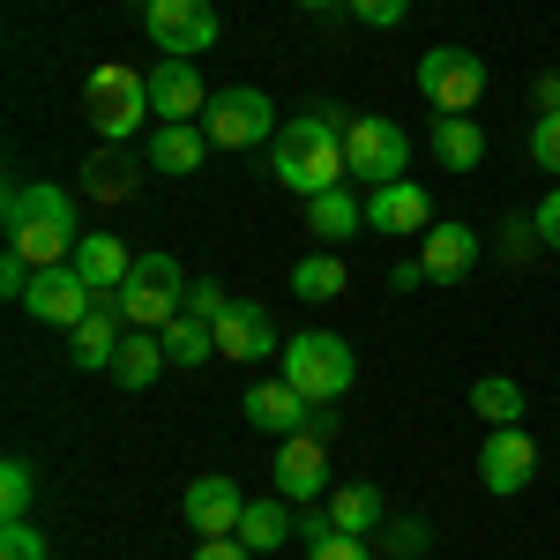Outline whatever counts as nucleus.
I'll list each match as a JSON object with an SVG mask.
<instances>
[{
	"instance_id": "1",
	"label": "nucleus",
	"mask_w": 560,
	"mask_h": 560,
	"mask_svg": "<svg viewBox=\"0 0 560 560\" xmlns=\"http://www.w3.org/2000/svg\"><path fill=\"white\" fill-rule=\"evenodd\" d=\"M269 173L284 179L300 202L345 187L351 165H345V120H337V105H306L300 120H284L277 142H269Z\"/></svg>"
},
{
	"instance_id": "2",
	"label": "nucleus",
	"mask_w": 560,
	"mask_h": 560,
	"mask_svg": "<svg viewBox=\"0 0 560 560\" xmlns=\"http://www.w3.org/2000/svg\"><path fill=\"white\" fill-rule=\"evenodd\" d=\"M0 232H8V247L31 261V269H52V261L75 255V240H83V224H75V195L52 187V179H8Z\"/></svg>"
},
{
	"instance_id": "3",
	"label": "nucleus",
	"mask_w": 560,
	"mask_h": 560,
	"mask_svg": "<svg viewBox=\"0 0 560 560\" xmlns=\"http://www.w3.org/2000/svg\"><path fill=\"white\" fill-rule=\"evenodd\" d=\"M351 374H359V359H351V345H345V337H329V329L284 337V382L300 388L306 404H345Z\"/></svg>"
},
{
	"instance_id": "4",
	"label": "nucleus",
	"mask_w": 560,
	"mask_h": 560,
	"mask_svg": "<svg viewBox=\"0 0 560 560\" xmlns=\"http://www.w3.org/2000/svg\"><path fill=\"white\" fill-rule=\"evenodd\" d=\"M113 300L128 314V329H165V322H179V306H187V277H179L173 255H135L128 284Z\"/></svg>"
},
{
	"instance_id": "5",
	"label": "nucleus",
	"mask_w": 560,
	"mask_h": 560,
	"mask_svg": "<svg viewBox=\"0 0 560 560\" xmlns=\"http://www.w3.org/2000/svg\"><path fill=\"white\" fill-rule=\"evenodd\" d=\"M83 105H90V128L105 142H128L142 120H150V75H135L120 60H105L97 75L83 83Z\"/></svg>"
},
{
	"instance_id": "6",
	"label": "nucleus",
	"mask_w": 560,
	"mask_h": 560,
	"mask_svg": "<svg viewBox=\"0 0 560 560\" xmlns=\"http://www.w3.org/2000/svg\"><path fill=\"white\" fill-rule=\"evenodd\" d=\"M202 135H210L217 150H255V142H277V105H269V90H255V83L210 90Z\"/></svg>"
},
{
	"instance_id": "7",
	"label": "nucleus",
	"mask_w": 560,
	"mask_h": 560,
	"mask_svg": "<svg viewBox=\"0 0 560 560\" xmlns=\"http://www.w3.org/2000/svg\"><path fill=\"white\" fill-rule=\"evenodd\" d=\"M142 31L150 45L165 52V60H195V52H210L217 45V8L210 0H142Z\"/></svg>"
},
{
	"instance_id": "8",
	"label": "nucleus",
	"mask_w": 560,
	"mask_h": 560,
	"mask_svg": "<svg viewBox=\"0 0 560 560\" xmlns=\"http://www.w3.org/2000/svg\"><path fill=\"white\" fill-rule=\"evenodd\" d=\"M419 97H427L433 113H471L478 97H486V60L464 52V45L419 52Z\"/></svg>"
},
{
	"instance_id": "9",
	"label": "nucleus",
	"mask_w": 560,
	"mask_h": 560,
	"mask_svg": "<svg viewBox=\"0 0 560 560\" xmlns=\"http://www.w3.org/2000/svg\"><path fill=\"white\" fill-rule=\"evenodd\" d=\"M345 165H351V179L388 187V179H404V165H411V135L396 128V120H382V113H366V120L345 128Z\"/></svg>"
},
{
	"instance_id": "10",
	"label": "nucleus",
	"mask_w": 560,
	"mask_h": 560,
	"mask_svg": "<svg viewBox=\"0 0 560 560\" xmlns=\"http://www.w3.org/2000/svg\"><path fill=\"white\" fill-rule=\"evenodd\" d=\"M90 306H97V292L83 284V269H75V261L38 269V277H31V292H23V314H31V322H45V329H75Z\"/></svg>"
},
{
	"instance_id": "11",
	"label": "nucleus",
	"mask_w": 560,
	"mask_h": 560,
	"mask_svg": "<svg viewBox=\"0 0 560 560\" xmlns=\"http://www.w3.org/2000/svg\"><path fill=\"white\" fill-rule=\"evenodd\" d=\"M269 478H277V493H284L292 509L322 501V493H329V441H314V433L277 441V464H269Z\"/></svg>"
},
{
	"instance_id": "12",
	"label": "nucleus",
	"mask_w": 560,
	"mask_h": 560,
	"mask_svg": "<svg viewBox=\"0 0 560 560\" xmlns=\"http://www.w3.org/2000/svg\"><path fill=\"white\" fill-rule=\"evenodd\" d=\"M478 478H486V493H523V486L538 478V448H530V433H523V427H493V433H486V448H478Z\"/></svg>"
},
{
	"instance_id": "13",
	"label": "nucleus",
	"mask_w": 560,
	"mask_h": 560,
	"mask_svg": "<svg viewBox=\"0 0 560 560\" xmlns=\"http://www.w3.org/2000/svg\"><path fill=\"white\" fill-rule=\"evenodd\" d=\"M187 523H195V538H240V516H247V493L232 486L224 471H210V478H195L187 486Z\"/></svg>"
},
{
	"instance_id": "14",
	"label": "nucleus",
	"mask_w": 560,
	"mask_h": 560,
	"mask_svg": "<svg viewBox=\"0 0 560 560\" xmlns=\"http://www.w3.org/2000/svg\"><path fill=\"white\" fill-rule=\"evenodd\" d=\"M68 337H75L68 359H75L83 374H113V359H120V345H128V314H120V300H97Z\"/></svg>"
},
{
	"instance_id": "15",
	"label": "nucleus",
	"mask_w": 560,
	"mask_h": 560,
	"mask_svg": "<svg viewBox=\"0 0 560 560\" xmlns=\"http://www.w3.org/2000/svg\"><path fill=\"white\" fill-rule=\"evenodd\" d=\"M366 232H396V240H411V232H433V195L419 179H388L366 195Z\"/></svg>"
},
{
	"instance_id": "16",
	"label": "nucleus",
	"mask_w": 560,
	"mask_h": 560,
	"mask_svg": "<svg viewBox=\"0 0 560 560\" xmlns=\"http://www.w3.org/2000/svg\"><path fill=\"white\" fill-rule=\"evenodd\" d=\"M210 329H217V351L240 359V366H247V359H269V351H284L277 322H269V306H255V300H232Z\"/></svg>"
},
{
	"instance_id": "17",
	"label": "nucleus",
	"mask_w": 560,
	"mask_h": 560,
	"mask_svg": "<svg viewBox=\"0 0 560 560\" xmlns=\"http://www.w3.org/2000/svg\"><path fill=\"white\" fill-rule=\"evenodd\" d=\"M240 411H247V427L269 433V441H292V433H306V419H314V404H306L292 382H255L240 396Z\"/></svg>"
},
{
	"instance_id": "18",
	"label": "nucleus",
	"mask_w": 560,
	"mask_h": 560,
	"mask_svg": "<svg viewBox=\"0 0 560 560\" xmlns=\"http://www.w3.org/2000/svg\"><path fill=\"white\" fill-rule=\"evenodd\" d=\"M150 113H158V128L165 120H202L210 113V90L195 75V60H158L150 68Z\"/></svg>"
},
{
	"instance_id": "19",
	"label": "nucleus",
	"mask_w": 560,
	"mask_h": 560,
	"mask_svg": "<svg viewBox=\"0 0 560 560\" xmlns=\"http://www.w3.org/2000/svg\"><path fill=\"white\" fill-rule=\"evenodd\" d=\"M68 261L83 269V284L97 292V300H113V292L128 284V269H135V255H128V240H120V232H83Z\"/></svg>"
},
{
	"instance_id": "20",
	"label": "nucleus",
	"mask_w": 560,
	"mask_h": 560,
	"mask_svg": "<svg viewBox=\"0 0 560 560\" xmlns=\"http://www.w3.org/2000/svg\"><path fill=\"white\" fill-rule=\"evenodd\" d=\"M419 261H427L433 284H464L478 261V232L471 224H433V232H419Z\"/></svg>"
},
{
	"instance_id": "21",
	"label": "nucleus",
	"mask_w": 560,
	"mask_h": 560,
	"mask_svg": "<svg viewBox=\"0 0 560 560\" xmlns=\"http://www.w3.org/2000/svg\"><path fill=\"white\" fill-rule=\"evenodd\" d=\"M217 142L195 120H165V128L150 135V173H165V179H187V173H202V158H210Z\"/></svg>"
},
{
	"instance_id": "22",
	"label": "nucleus",
	"mask_w": 560,
	"mask_h": 560,
	"mask_svg": "<svg viewBox=\"0 0 560 560\" xmlns=\"http://www.w3.org/2000/svg\"><path fill=\"white\" fill-rule=\"evenodd\" d=\"M433 158L448 173H478L486 165V135H478L471 113H433Z\"/></svg>"
},
{
	"instance_id": "23",
	"label": "nucleus",
	"mask_w": 560,
	"mask_h": 560,
	"mask_svg": "<svg viewBox=\"0 0 560 560\" xmlns=\"http://www.w3.org/2000/svg\"><path fill=\"white\" fill-rule=\"evenodd\" d=\"M306 232L322 247H345L351 232H366V202H351V187H329V195L306 202Z\"/></svg>"
},
{
	"instance_id": "24",
	"label": "nucleus",
	"mask_w": 560,
	"mask_h": 560,
	"mask_svg": "<svg viewBox=\"0 0 560 560\" xmlns=\"http://www.w3.org/2000/svg\"><path fill=\"white\" fill-rule=\"evenodd\" d=\"M284 538H300V509L277 493V501H247V516H240V546H255V553H277Z\"/></svg>"
},
{
	"instance_id": "25",
	"label": "nucleus",
	"mask_w": 560,
	"mask_h": 560,
	"mask_svg": "<svg viewBox=\"0 0 560 560\" xmlns=\"http://www.w3.org/2000/svg\"><path fill=\"white\" fill-rule=\"evenodd\" d=\"M158 366H173V359H165V329H128V345H120V359H113V382L120 388H150Z\"/></svg>"
},
{
	"instance_id": "26",
	"label": "nucleus",
	"mask_w": 560,
	"mask_h": 560,
	"mask_svg": "<svg viewBox=\"0 0 560 560\" xmlns=\"http://www.w3.org/2000/svg\"><path fill=\"white\" fill-rule=\"evenodd\" d=\"M382 516H388V509H382V486H366V478H351V486H337V493H329V523H337V530H351V538H366Z\"/></svg>"
},
{
	"instance_id": "27",
	"label": "nucleus",
	"mask_w": 560,
	"mask_h": 560,
	"mask_svg": "<svg viewBox=\"0 0 560 560\" xmlns=\"http://www.w3.org/2000/svg\"><path fill=\"white\" fill-rule=\"evenodd\" d=\"M471 411L486 419V427H523V382H509V374L471 382Z\"/></svg>"
},
{
	"instance_id": "28",
	"label": "nucleus",
	"mask_w": 560,
	"mask_h": 560,
	"mask_svg": "<svg viewBox=\"0 0 560 560\" xmlns=\"http://www.w3.org/2000/svg\"><path fill=\"white\" fill-rule=\"evenodd\" d=\"M345 284H351L345 255H306V261H292V292H300V300H337Z\"/></svg>"
},
{
	"instance_id": "29",
	"label": "nucleus",
	"mask_w": 560,
	"mask_h": 560,
	"mask_svg": "<svg viewBox=\"0 0 560 560\" xmlns=\"http://www.w3.org/2000/svg\"><path fill=\"white\" fill-rule=\"evenodd\" d=\"M210 351H217V329H210V322H195V314L165 322V359H173V366H202Z\"/></svg>"
},
{
	"instance_id": "30",
	"label": "nucleus",
	"mask_w": 560,
	"mask_h": 560,
	"mask_svg": "<svg viewBox=\"0 0 560 560\" xmlns=\"http://www.w3.org/2000/svg\"><path fill=\"white\" fill-rule=\"evenodd\" d=\"M31 501H38V478H31L23 456H8V464H0V523H23Z\"/></svg>"
},
{
	"instance_id": "31",
	"label": "nucleus",
	"mask_w": 560,
	"mask_h": 560,
	"mask_svg": "<svg viewBox=\"0 0 560 560\" xmlns=\"http://www.w3.org/2000/svg\"><path fill=\"white\" fill-rule=\"evenodd\" d=\"M83 187L97 195V202H128V195H135V173L120 165V158H90V165H83Z\"/></svg>"
},
{
	"instance_id": "32",
	"label": "nucleus",
	"mask_w": 560,
	"mask_h": 560,
	"mask_svg": "<svg viewBox=\"0 0 560 560\" xmlns=\"http://www.w3.org/2000/svg\"><path fill=\"white\" fill-rule=\"evenodd\" d=\"M382 553L388 560H419L427 553V523L419 516H382Z\"/></svg>"
},
{
	"instance_id": "33",
	"label": "nucleus",
	"mask_w": 560,
	"mask_h": 560,
	"mask_svg": "<svg viewBox=\"0 0 560 560\" xmlns=\"http://www.w3.org/2000/svg\"><path fill=\"white\" fill-rule=\"evenodd\" d=\"M530 165L560 179V113H538L530 120Z\"/></svg>"
},
{
	"instance_id": "34",
	"label": "nucleus",
	"mask_w": 560,
	"mask_h": 560,
	"mask_svg": "<svg viewBox=\"0 0 560 560\" xmlns=\"http://www.w3.org/2000/svg\"><path fill=\"white\" fill-rule=\"evenodd\" d=\"M0 560H45V530L31 516H23V523H0Z\"/></svg>"
},
{
	"instance_id": "35",
	"label": "nucleus",
	"mask_w": 560,
	"mask_h": 560,
	"mask_svg": "<svg viewBox=\"0 0 560 560\" xmlns=\"http://www.w3.org/2000/svg\"><path fill=\"white\" fill-rule=\"evenodd\" d=\"M538 247H546V240H538V224H530V217H509V224H501V255H509V261H530Z\"/></svg>"
},
{
	"instance_id": "36",
	"label": "nucleus",
	"mask_w": 560,
	"mask_h": 560,
	"mask_svg": "<svg viewBox=\"0 0 560 560\" xmlns=\"http://www.w3.org/2000/svg\"><path fill=\"white\" fill-rule=\"evenodd\" d=\"M306 560H374V546H366V538H351V530H329L322 546H306Z\"/></svg>"
},
{
	"instance_id": "37",
	"label": "nucleus",
	"mask_w": 560,
	"mask_h": 560,
	"mask_svg": "<svg viewBox=\"0 0 560 560\" xmlns=\"http://www.w3.org/2000/svg\"><path fill=\"white\" fill-rule=\"evenodd\" d=\"M359 23H374V31H388V23H404L411 15V0H345Z\"/></svg>"
},
{
	"instance_id": "38",
	"label": "nucleus",
	"mask_w": 560,
	"mask_h": 560,
	"mask_svg": "<svg viewBox=\"0 0 560 560\" xmlns=\"http://www.w3.org/2000/svg\"><path fill=\"white\" fill-rule=\"evenodd\" d=\"M224 284H187V306H179V314H195V322H217V314H224Z\"/></svg>"
},
{
	"instance_id": "39",
	"label": "nucleus",
	"mask_w": 560,
	"mask_h": 560,
	"mask_svg": "<svg viewBox=\"0 0 560 560\" xmlns=\"http://www.w3.org/2000/svg\"><path fill=\"white\" fill-rule=\"evenodd\" d=\"M530 224H538V240H546V247L560 255V179H553V195H546V202L530 210Z\"/></svg>"
},
{
	"instance_id": "40",
	"label": "nucleus",
	"mask_w": 560,
	"mask_h": 560,
	"mask_svg": "<svg viewBox=\"0 0 560 560\" xmlns=\"http://www.w3.org/2000/svg\"><path fill=\"white\" fill-rule=\"evenodd\" d=\"M195 560H255V546H240V538H202Z\"/></svg>"
},
{
	"instance_id": "41",
	"label": "nucleus",
	"mask_w": 560,
	"mask_h": 560,
	"mask_svg": "<svg viewBox=\"0 0 560 560\" xmlns=\"http://www.w3.org/2000/svg\"><path fill=\"white\" fill-rule=\"evenodd\" d=\"M388 284H396V292H411V284H433V277H427V261L411 255V261H396V269H388Z\"/></svg>"
},
{
	"instance_id": "42",
	"label": "nucleus",
	"mask_w": 560,
	"mask_h": 560,
	"mask_svg": "<svg viewBox=\"0 0 560 560\" xmlns=\"http://www.w3.org/2000/svg\"><path fill=\"white\" fill-rule=\"evenodd\" d=\"M306 433H314V441H329V433H337V404H314V419H306Z\"/></svg>"
},
{
	"instance_id": "43",
	"label": "nucleus",
	"mask_w": 560,
	"mask_h": 560,
	"mask_svg": "<svg viewBox=\"0 0 560 560\" xmlns=\"http://www.w3.org/2000/svg\"><path fill=\"white\" fill-rule=\"evenodd\" d=\"M538 113H560V68H553V75H538Z\"/></svg>"
},
{
	"instance_id": "44",
	"label": "nucleus",
	"mask_w": 560,
	"mask_h": 560,
	"mask_svg": "<svg viewBox=\"0 0 560 560\" xmlns=\"http://www.w3.org/2000/svg\"><path fill=\"white\" fill-rule=\"evenodd\" d=\"M300 8H337V0H300Z\"/></svg>"
}]
</instances>
